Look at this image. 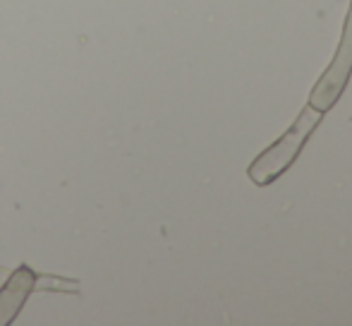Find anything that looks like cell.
Instances as JSON below:
<instances>
[{
	"instance_id": "cell-2",
	"label": "cell",
	"mask_w": 352,
	"mask_h": 326,
	"mask_svg": "<svg viewBox=\"0 0 352 326\" xmlns=\"http://www.w3.org/2000/svg\"><path fill=\"white\" fill-rule=\"evenodd\" d=\"M352 72V5L348 19H345V29H343V39H340V46L336 51V58L331 63V67L324 72V77L319 80V84L314 87L309 96V106H314L316 111L326 113L343 94L345 84L350 80Z\"/></svg>"
},
{
	"instance_id": "cell-4",
	"label": "cell",
	"mask_w": 352,
	"mask_h": 326,
	"mask_svg": "<svg viewBox=\"0 0 352 326\" xmlns=\"http://www.w3.org/2000/svg\"><path fill=\"white\" fill-rule=\"evenodd\" d=\"M34 288H56V290H77L79 283L77 281H60V279H53V276H36L34 281Z\"/></svg>"
},
{
	"instance_id": "cell-1",
	"label": "cell",
	"mask_w": 352,
	"mask_h": 326,
	"mask_svg": "<svg viewBox=\"0 0 352 326\" xmlns=\"http://www.w3.org/2000/svg\"><path fill=\"white\" fill-rule=\"evenodd\" d=\"M321 116H324V113L316 111L314 106L307 103L305 111H302L300 118L295 120V125H292L274 146H269L264 154L256 156V161L250 166L252 180H254L256 185H269V182H274L278 175H283V173L292 166L295 156L300 154V149L305 146L307 137L311 135V130H314L316 122L321 120Z\"/></svg>"
},
{
	"instance_id": "cell-3",
	"label": "cell",
	"mask_w": 352,
	"mask_h": 326,
	"mask_svg": "<svg viewBox=\"0 0 352 326\" xmlns=\"http://www.w3.org/2000/svg\"><path fill=\"white\" fill-rule=\"evenodd\" d=\"M34 281H36V274L29 266H19L12 276H8L0 290V326L10 324L17 317L22 305L27 303V295L34 290Z\"/></svg>"
}]
</instances>
